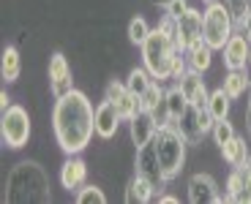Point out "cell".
<instances>
[{
    "instance_id": "ffe728a7",
    "label": "cell",
    "mask_w": 251,
    "mask_h": 204,
    "mask_svg": "<svg viewBox=\"0 0 251 204\" xmlns=\"http://www.w3.org/2000/svg\"><path fill=\"white\" fill-rule=\"evenodd\" d=\"M251 87V79L246 76V68H240V71H229V74L224 76V90L229 98H240V95L249 93Z\"/></svg>"
},
{
    "instance_id": "1f68e13d",
    "label": "cell",
    "mask_w": 251,
    "mask_h": 204,
    "mask_svg": "<svg viewBox=\"0 0 251 204\" xmlns=\"http://www.w3.org/2000/svg\"><path fill=\"white\" fill-rule=\"evenodd\" d=\"M240 25H243V36H246V38H249V41H251V8H249V11H246V17L240 19Z\"/></svg>"
},
{
    "instance_id": "ba28073f",
    "label": "cell",
    "mask_w": 251,
    "mask_h": 204,
    "mask_svg": "<svg viewBox=\"0 0 251 204\" xmlns=\"http://www.w3.org/2000/svg\"><path fill=\"white\" fill-rule=\"evenodd\" d=\"M197 38H202V11L188 8V11L177 19V38H175V44H177V49L183 52V49H188Z\"/></svg>"
},
{
    "instance_id": "74e56055",
    "label": "cell",
    "mask_w": 251,
    "mask_h": 204,
    "mask_svg": "<svg viewBox=\"0 0 251 204\" xmlns=\"http://www.w3.org/2000/svg\"><path fill=\"white\" fill-rule=\"evenodd\" d=\"M249 166H251V155H249Z\"/></svg>"
},
{
    "instance_id": "9c48e42d",
    "label": "cell",
    "mask_w": 251,
    "mask_h": 204,
    "mask_svg": "<svg viewBox=\"0 0 251 204\" xmlns=\"http://www.w3.org/2000/svg\"><path fill=\"white\" fill-rule=\"evenodd\" d=\"M50 87L55 95H66L69 90H74V85H71V66L63 52H55L50 57Z\"/></svg>"
},
{
    "instance_id": "ab89813d",
    "label": "cell",
    "mask_w": 251,
    "mask_h": 204,
    "mask_svg": "<svg viewBox=\"0 0 251 204\" xmlns=\"http://www.w3.org/2000/svg\"><path fill=\"white\" fill-rule=\"evenodd\" d=\"M249 6H251V0H249Z\"/></svg>"
},
{
    "instance_id": "d6986e66",
    "label": "cell",
    "mask_w": 251,
    "mask_h": 204,
    "mask_svg": "<svg viewBox=\"0 0 251 204\" xmlns=\"http://www.w3.org/2000/svg\"><path fill=\"white\" fill-rule=\"evenodd\" d=\"M226 202H251L249 191H246V182H243V169L235 166V172L229 174L226 180V193H224Z\"/></svg>"
},
{
    "instance_id": "83f0119b",
    "label": "cell",
    "mask_w": 251,
    "mask_h": 204,
    "mask_svg": "<svg viewBox=\"0 0 251 204\" xmlns=\"http://www.w3.org/2000/svg\"><path fill=\"white\" fill-rule=\"evenodd\" d=\"M76 202L79 204H107V196H104L101 188L88 185V188H79V191H76Z\"/></svg>"
},
{
    "instance_id": "7402d4cb",
    "label": "cell",
    "mask_w": 251,
    "mask_h": 204,
    "mask_svg": "<svg viewBox=\"0 0 251 204\" xmlns=\"http://www.w3.org/2000/svg\"><path fill=\"white\" fill-rule=\"evenodd\" d=\"M0 71H3V79L6 82H17L19 71H22V60H19V52L14 46L3 49V63H0Z\"/></svg>"
},
{
    "instance_id": "7a4b0ae2",
    "label": "cell",
    "mask_w": 251,
    "mask_h": 204,
    "mask_svg": "<svg viewBox=\"0 0 251 204\" xmlns=\"http://www.w3.org/2000/svg\"><path fill=\"white\" fill-rule=\"evenodd\" d=\"M177 44L172 41L161 27L151 30V36L145 38L142 44V60H145V68L153 74V79H170L172 76V63H175V55H177Z\"/></svg>"
},
{
    "instance_id": "e0dca14e",
    "label": "cell",
    "mask_w": 251,
    "mask_h": 204,
    "mask_svg": "<svg viewBox=\"0 0 251 204\" xmlns=\"http://www.w3.org/2000/svg\"><path fill=\"white\" fill-rule=\"evenodd\" d=\"M221 155H224V161L232 163V166H246L251 153H249V144H246V139L235 136L229 144H224V147H221Z\"/></svg>"
},
{
    "instance_id": "4dcf8cb0",
    "label": "cell",
    "mask_w": 251,
    "mask_h": 204,
    "mask_svg": "<svg viewBox=\"0 0 251 204\" xmlns=\"http://www.w3.org/2000/svg\"><path fill=\"white\" fill-rule=\"evenodd\" d=\"M126 90H128L126 82H109V85H107V101H118Z\"/></svg>"
},
{
    "instance_id": "4316f807",
    "label": "cell",
    "mask_w": 251,
    "mask_h": 204,
    "mask_svg": "<svg viewBox=\"0 0 251 204\" xmlns=\"http://www.w3.org/2000/svg\"><path fill=\"white\" fill-rule=\"evenodd\" d=\"M235 128H232V123H229V120H219V123L213 125V139H216V144H219V147H224V144H229L235 139Z\"/></svg>"
},
{
    "instance_id": "603a6c76",
    "label": "cell",
    "mask_w": 251,
    "mask_h": 204,
    "mask_svg": "<svg viewBox=\"0 0 251 204\" xmlns=\"http://www.w3.org/2000/svg\"><path fill=\"white\" fill-rule=\"evenodd\" d=\"M151 85H153V74L148 68H134L131 74H128V79H126L128 93H134V95H142Z\"/></svg>"
},
{
    "instance_id": "52a82bcc",
    "label": "cell",
    "mask_w": 251,
    "mask_h": 204,
    "mask_svg": "<svg viewBox=\"0 0 251 204\" xmlns=\"http://www.w3.org/2000/svg\"><path fill=\"white\" fill-rule=\"evenodd\" d=\"M188 202L191 204H213L224 202V196L219 193V185L210 174H194L188 180Z\"/></svg>"
},
{
    "instance_id": "484cf974",
    "label": "cell",
    "mask_w": 251,
    "mask_h": 204,
    "mask_svg": "<svg viewBox=\"0 0 251 204\" xmlns=\"http://www.w3.org/2000/svg\"><path fill=\"white\" fill-rule=\"evenodd\" d=\"M164 95H167V90H161V87H158V82H153V85L148 87L142 95H139V104H142V109L153 112V109H156V106L164 101Z\"/></svg>"
},
{
    "instance_id": "f546056e",
    "label": "cell",
    "mask_w": 251,
    "mask_h": 204,
    "mask_svg": "<svg viewBox=\"0 0 251 204\" xmlns=\"http://www.w3.org/2000/svg\"><path fill=\"white\" fill-rule=\"evenodd\" d=\"M164 8H167V14H170V17L180 19V17H183V14H186L188 8H191V6H188L186 0H170V3H167V6H164Z\"/></svg>"
},
{
    "instance_id": "9a60e30c",
    "label": "cell",
    "mask_w": 251,
    "mask_h": 204,
    "mask_svg": "<svg viewBox=\"0 0 251 204\" xmlns=\"http://www.w3.org/2000/svg\"><path fill=\"white\" fill-rule=\"evenodd\" d=\"M188 66L194 68V71H207L210 68V57H213V46L205 41V38H197L191 46H188Z\"/></svg>"
},
{
    "instance_id": "8fae6325",
    "label": "cell",
    "mask_w": 251,
    "mask_h": 204,
    "mask_svg": "<svg viewBox=\"0 0 251 204\" xmlns=\"http://www.w3.org/2000/svg\"><path fill=\"white\" fill-rule=\"evenodd\" d=\"M120 112L118 106L112 104V101H101L99 106H96V134L101 136V139H112L115 134H118V125H120Z\"/></svg>"
},
{
    "instance_id": "4fadbf2b",
    "label": "cell",
    "mask_w": 251,
    "mask_h": 204,
    "mask_svg": "<svg viewBox=\"0 0 251 204\" xmlns=\"http://www.w3.org/2000/svg\"><path fill=\"white\" fill-rule=\"evenodd\" d=\"M180 90L183 95L188 98V104L191 106H207V98H210V93H207L205 82H202V74L200 71H186V74L180 76Z\"/></svg>"
},
{
    "instance_id": "d6a6232c",
    "label": "cell",
    "mask_w": 251,
    "mask_h": 204,
    "mask_svg": "<svg viewBox=\"0 0 251 204\" xmlns=\"http://www.w3.org/2000/svg\"><path fill=\"white\" fill-rule=\"evenodd\" d=\"M0 106H3V112H6L8 106H11V101H8V95H6V93H0Z\"/></svg>"
},
{
    "instance_id": "8d00e7d4",
    "label": "cell",
    "mask_w": 251,
    "mask_h": 204,
    "mask_svg": "<svg viewBox=\"0 0 251 204\" xmlns=\"http://www.w3.org/2000/svg\"><path fill=\"white\" fill-rule=\"evenodd\" d=\"M205 3H219V0H205Z\"/></svg>"
},
{
    "instance_id": "5b68a950",
    "label": "cell",
    "mask_w": 251,
    "mask_h": 204,
    "mask_svg": "<svg viewBox=\"0 0 251 204\" xmlns=\"http://www.w3.org/2000/svg\"><path fill=\"white\" fill-rule=\"evenodd\" d=\"M0 134H3V142L11 150L25 147L27 139H30V117L22 106H8L3 112V120H0Z\"/></svg>"
},
{
    "instance_id": "7c38bea8",
    "label": "cell",
    "mask_w": 251,
    "mask_h": 204,
    "mask_svg": "<svg viewBox=\"0 0 251 204\" xmlns=\"http://www.w3.org/2000/svg\"><path fill=\"white\" fill-rule=\"evenodd\" d=\"M249 55H251V41L249 38L246 36H232L224 46V66L229 68V71H240V68H246V63H249Z\"/></svg>"
},
{
    "instance_id": "d4e9b609",
    "label": "cell",
    "mask_w": 251,
    "mask_h": 204,
    "mask_svg": "<svg viewBox=\"0 0 251 204\" xmlns=\"http://www.w3.org/2000/svg\"><path fill=\"white\" fill-rule=\"evenodd\" d=\"M148 36H151V25H148L142 17H134L131 22H128V41L137 44V46H142Z\"/></svg>"
},
{
    "instance_id": "cb8c5ba5",
    "label": "cell",
    "mask_w": 251,
    "mask_h": 204,
    "mask_svg": "<svg viewBox=\"0 0 251 204\" xmlns=\"http://www.w3.org/2000/svg\"><path fill=\"white\" fill-rule=\"evenodd\" d=\"M112 104L118 106V112H120V117H123V120H131L134 114H137V112L142 109V104H139V95L128 93V90H126V93L120 95L118 101H112Z\"/></svg>"
},
{
    "instance_id": "6da1fadb",
    "label": "cell",
    "mask_w": 251,
    "mask_h": 204,
    "mask_svg": "<svg viewBox=\"0 0 251 204\" xmlns=\"http://www.w3.org/2000/svg\"><path fill=\"white\" fill-rule=\"evenodd\" d=\"M52 128L63 153L76 155L90 144L96 134V109L88 95L79 90H69L66 95H57L52 109Z\"/></svg>"
},
{
    "instance_id": "ac0fdd59",
    "label": "cell",
    "mask_w": 251,
    "mask_h": 204,
    "mask_svg": "<svg viewBox=\"0 0 251 204\" xmlns=\"http://www.w3.org/2000/svg\"><path fill=\"white\" fill-rule=\"evenodd\" d=\"M164 101H167V109H170V117H172V123H180V117L188 112V98L183 95V90H180V85H175V87H170L167 90V95H164Z\"/></svg>"
},
{
    "instance_id": "f1b7e54d",
    "label": "cell",
    "mask_w": 251,
    "mask_h": 204,
    "mask_svg": "<svg viewBox=\"0 0 251 204\" xmlns=\"http://www.w3.org/2000/svg\"><path fill=\"white\" fill-rule=\"evenodd\" d=\"M197 125H200L202 134H213L216 120H213V114L207 112V106H197Z\"/></svg>"
},
{
    "instance_id": "836d02e7",
    "label": "cell",
    "mask_w": 251,
    "mask_h": 204,
    "mask_svg": "<svg viewBox=\"0 0 251 204\" xmlns=\"http://www.w3.org/2000/svg\"><path fill=\"white\" fill-rule=\"evenodd\" d=\"M158 202H164V204H175L177 199H175V196H158Z\"/></svg>"
},
{
    "instance_id": "3957f363",
    "label": "cell",
    "mask_w": 251,
    "mask_h": 204,
    "mask_svg": "<svg viewBox=\"0 0 251 204\" xmlns=\"http://www.w3.org/2000/svg\"><path fill=\"white\" fill-rule=\"evenodd\" d=\"M153 144H156L164 177L175 180L183 172V163H186V136L180 134V128H172V123H170V125H161L156 131Z\"/></svg>"
},
{
    "instance_id": "44dd1931",
    "label": "cell",
    "mask_w": 251,
    "mask_h": 204,
    "mask_svg": "<svg viewBox=\"0 0 251 204\" xmlns=\"http://www.w3.org/2000/svg\"><path fill=\"white\" fill-rule=\"evenodd\" d=\"M229 101H232V98L226 95L224 87H219V90H213V93H210V98H207V112L213 114L216 123L229 117Z\"/></svg>"
},
{
    "instance_id": "5bb4252c",
    "label": "cell",
    "mask_w": 251,
    "mask_h": 204,
    "mask_svg": "<svg viewBox=\"0 0 251 204\" xmlns=\"http://www.w3.org/2000/svg\"><path fill=\"white\" fill-rule=\"evenodd\" d=\"M88 180V163L82 158H69V161L60 166V185L66 191H79Z\"/></svg>"
},
{
    "instance_id": "e575fe53",
    "label": "cell",
    "mask_w": 251,
    "mask_h": 204,
    "mask_svg": "<svg viewBox=\"0 0 251 204\" xmlns=\"http://www.w3.org/2000/svg\"><path fill=\"white\" fill-rule=\"evenodd\" d=\"M249 93H251V87H249ZM249 134H251V101H249Z\"/></svg>"
},
{
    "instance_id": "2e32d148",
    "label": "cell",
    "mask_w": 251,
    "mask_h": 204,
    "mask_svg": "<svg viewBox=\"0 0 251 204\" xmlns=\"http://www.w3.org/2000/svg\"><path fill=\"white\" fill-rule=\"evenodd\" d=\"M153 193H156V185L137 174V177L128 182V188H126V202H128V204H134V202H137V204H148L153 199Z\"/></svg>"
},
{
    "instance_id": "277c9868",
    "label": "cell",
    "mask_w": 251,
    "mask_h": 204,
    "mask_svg": "<svg viewBox=\"0 0 251 204\" xmlns=\"http://www.w3.org/2000/svg\"><path fill=\"white\" fill-rule=\"evenodd\" d=\"M235 17L229 11L224 0L219 3H207L205 14H202V38H205L213 49H224L226 41L235 36Z\"/></svg>"
},
{
    "instance_id": "8992f818",
    "label": "cell",
    "mask_w": 251,
    "mask_h": 204,
    "mask_svg": "<svg viewBox=\"0 0 251 204\" xmlns=\"http://www.w3.org/2000/svg\"><path fill=\"white\" fill-rule=\"evenodd\" d=\"M137 174L145 177L148 182H153L156 188H161V182H167L161 172V163H158V153H156V144L148 142L145 147H139L137 153Z\"/></svg>"
},
{
    "instance_id": "30bf717a",
    "label": "cell",
    "mask_w": 251,
    "mask_h": 204,
    "mask_svg": "<svg viewBox=\"0 0 251 204\" xmlns=\"http://www.w3.org/2000/svg\"><path fill=\"white\" fill-rule=\"evenodd\" d=\"M158 131V123L153 120V114L148 109H139L131 120H128V134H131V142L139 147H145L148 142H153V136Z\"/></svg>"
},
{
    "instance_id": "f35d334b",
    "label": "cell",
    "mask_w": 251,
    "mask_h": 204,
    "mask_svg": "<svg viewBox=\"0 0 251 204\" xmlns=\"http://www.w3.org/2000/svg\"><path fill=\"white\" fill-rule=\"evenodd\" d=\"M249 66H251V55H249Z\"/></svg>"
},
{
    "instance_id": "d590c367",
    "label": "cell",
    "mask_w": 251,
    "mask_h": 204,
    "mask_svg": "<svg viewBox=\"0 0 251 204\" xmlns=\"http://www.w3.org/2000/svg\"><path fill=\"white\" fill-rule=\"evenodd\" d=\"M156 3H161V6H167V3H170V0H156Z\"/></svg>"
}]
</instances>
